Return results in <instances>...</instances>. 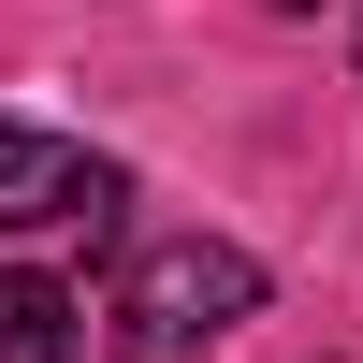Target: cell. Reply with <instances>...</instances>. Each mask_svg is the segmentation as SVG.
Returning <instances> with one entry per match:
<instances>
[{
	"instance_id": "6da1fadb",
	"label": "cell",
	"mask_w": 363,
	"mask_h": 363,
	"mask_svg": "<svg viewBox=\"0 0 363 363\" xmlns=\"http://www.w3.org/2000/svg\"><path fill=\"white\" fill-rule=\"evenodd\" d=\"M247 306H262V262L218 247V233H174L116 277V363H203Z\"/></svg>"
},
{
	"instance_id": "7a4b0ae2",
	"label": "cell",
	"mask_w": 363,
	"mask_h": 363,
	"mask_svg": "<svg viewBox=\"0 0 363 363\" xmlns=\"http://www.w3.org/2000/svg\"><path fill=\"white\" fill-rule=\"evenodd\" d=\"M116 233V160H87L73 131H29V116H0V233Z\"/></svg>"
},
{
	"instance_id": "3957f363",
	"label": "cell",
	"mask_w": 363,
	"mask_h": 363,
	"mask_svg": "<svg viewBox=\"0 0 363 363\" xmlns=\"http://www.w3.org/2000/svg\"><path fill=\"white\" fill-rule=\"evenodd\" d=\"M73 291L58 277H29V262H0V363H73Z\"/></svg>"
},
{
	"instance_id": "277c9868",
	"label": "cell",
	"mask_w": 363,
	"mask_h": 363,
	"mask_svg": "<svg viewBox=\"0 0 363 363\" xmlns=\"http://www.w3.org/2000/svg\"><path fill=\"white\" fill-rule=\"evenodd\" d=\"M277 15H306V0H277Z\"/></svg>"
}]
</instances>
